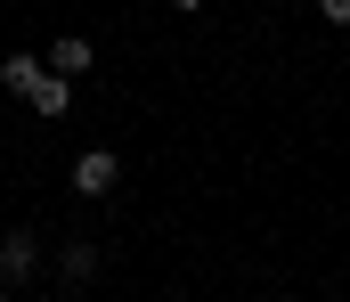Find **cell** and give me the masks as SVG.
I'll return each instance as SVG.
<instances>
[{"mask_svg":"<svg viewBox=\"0 0 350 302\" xmlns=\"http://www.w3.org/2000/svg\"><path fill=\"white\" fill-rule=\"evenodd\" d=\"M0 302H16V294H8V286H0Z\"/></svg>","mask_w":350,"mask_h":302,"instance_id":"cell-8","label":"cell"},{"mask_svg":"<svg viewBox=\"0 0 350 302\" xmlns=\"http://www.w3.org/2000/svg\"><path fill=\"white\" fill-rule=\"evenodd\" d=\"M163 302H179V294H163Z\"/></svg>","mask_w":350,"mask_h":302,"instance_id":"cell-9","label":"cell"},{"mask_svg":"<svg viewBox=\"0 0 350 302\" xmlns=\"http://www.w3.org/2000/svg\"><path fill=\"white\" fill-rule=\"evenodd\" d=\"M0 278L16 286V278H33V237L16 229V237H0Z\"/></svg>","mask_w":350,"mask_h":302,"instance_id":"cell-4","label":"cell"},{"mask_svg":"<svg viewBox=\"0 0 350 302\" xmlns=\"http://www.w3.org/2000/svg\"><path fill=\"white\" fill-rule=\"evenodd\" d=\"M57 270H66V278H90V270H98V245H66V262H57Z\"/></svg>","mask_w":350,"mask_h":302,"instance_id":"cell-5","label":"cell"},{"mask_svg":"<svg viewBox=\"0 0 350 302\" xmlns=\"http://www.w3.org/2000/svg\"><path fill=\"white\" fill-rule=\"evenodd\" d=\"M318 16L326 25H350V0H318Z\"/></svg>","mask_w":350,"mask_h":302,"instance_id":"cell-6","label":"cell"},{"mask_svg":"<svg viewBox=\"0 0 350 302\" xmlns=\"http://www.w3.org/2000/svg\"><path fill=\"white\" fill-rule=\"evenodd\" d=\"M66 180H74V197H114V180H122V155H114V147H82Z\"/></svg>","mask_w":350,"mask_h":302,"instance_id":"cell-2","label":"cell"},{"mask_svg":"<svg viewBox=\"0 0 350 302\" xmlns=\"http://www.w3.org/2000/svg\"><path fill=\"white\" fill-rule=\"evenodd\" d=\"M172 8H179V16H196V8H204V0H172Z\"/></svg>","mask_w":350,"mask_h":302,"instance_id":"cell-7","label":"cell"},{"mask_svg":"<svg viewBox=\"0 0 350 302\" xmlns=\"http://www.w3.org/2000/svg\"><path fill=\"white\" fill-rule=\"evenodd\" d=\"M49 66H57L66 82H82L90 74V33H57V41H49Z\"/></svg>","mask_w":350,"mask_h":302,"instance_id":"cell-3","label":"cell"},{"mask_svg":"<svg viewBox=\"0 0 350 302\" xmlns=\"http://www.w3.org/2000/svg\"><path fill=\"white\" fill-rule=\"evenodd\" d=\"M0 82H8L16 99L33 106V114H49V123H57V114L74 106V82H66V74H57L49 58H33V49H16V58H0Z\"/></svg>","mask_w":350,"mask_h":302,"instance_id":"cell-1","label":"cell"}]
</instances>
